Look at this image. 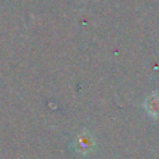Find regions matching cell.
I'll list each match as a JSON object with an SVG mask.
<instances>
[{
    "mask_svg": "<svg viewBox=\"0 0 159 159\" xmlns=\"http://www.w3.org/2000/svg\"><path fill=\"white\" fill-rule=\"evenodd\" d=\"M94 145V139L93 137L87 133V132H81L76 135L75 140H73V147H75V150L77 153H80L81 155H84L87 154L88 152H91V149L93 148Z\"/></svg>",
    "mask_w": 159,
    "mask_h": 159,
    "instance_id": "1",
    "label": "cell"
},
{
    "mask_svg": "<svg viewBox=\"0 0 159 159\" xmlns=\"http://www.w3.org/2000/svg\"><path fill=\"white\" fill-rule=\"evenodd\" d=\"M144 107H145V111L149 116L159 117V94L153 93V94L148 96L145 102H144Z\"/></svg>",
    "mask_w": 159,
    "mask_h": 159,
    "instance_id": "2",
    "label": "cell"
}]
</instances>
